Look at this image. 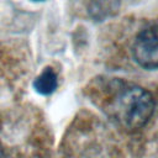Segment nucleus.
Returning <instances> with one entry per match:
<instances>
[{
  "instance_id": "obj_3",
  "label": "nucleus",
  "mask_w": 158,
  "mask_h": 158,
  "mask_svg": "<svg viewBox=\"0 0 158 158\" xmlns=\"http://www.w3.org/2000/svg\"><path fill=\"white\" fill-rule=\"evenodd\" d=\"M33 88L42 95L52 94L57 88V74L52 68H46L33 81Z\"/></svg>"
},
{
  "instance_id": "obj_4",
  "label": "nucleus",
  "mask_w": 158,
  "mask_h": 158,
  "mask_svg": "<svg viewBox=\"0 0 158 158\" xmlns=\"http://www.w3.org/2000/svg\"><path fill=\"white\" fill-rule=\"evenodd\" d=\"M0 158H2V151H1V147H0Z\"/></svg>"
},
{
  "instance_id": "obj_5",
  "label": "nucleus",
  "mask_w": 158,
  "mask_h": 158,
  "mask_svg": "<svg viewBox=\"0 0 158 158\" xmlns=\"http://www.w3.org/2000/svg\"><path fill=\"white\" fill-rule=\"evenodd\" d=\"M35 1H42V0H35Z\"/></svg>"
},
{
  "instance_id": "obj_1",
  "label": "nucleus",
  "mask_w": 158,
  "mask_h": 158,
  "mask_svg": "<svg viewBox=\"0 0 158 158\" xmlns=\"http://www.w3.org/2000/svg\"><path fill=\"white\" fill-rule=\"evenodd\" d=\"M104 93L100 94L102 110L125 130L142 128L153 115V96L138 85L112 80L104 85Z\"/></svg>"
},
{
  "instance_id": "obj_2",
  "label": "nucleus",
  "mask_w": 158,
  "mask_h": 158,
  "mask_svg": "<svg viewBox=\"0 0 158 158\" xmlns=\"http://www.w3.org/2000/svg\"><path fill=\"white\" fill-rule=\"evenodd\" d=\"M135 60L146 69L158 68V25L142 30L132 47Z\"/></svg>"
}]
</instances>
